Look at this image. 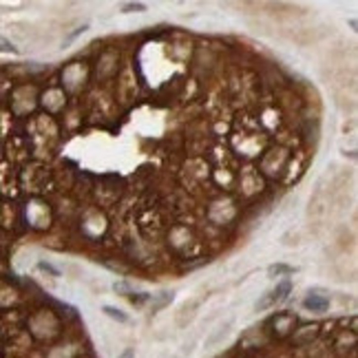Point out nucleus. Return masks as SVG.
I'll list each match as a JSON object with an SVG mask.
<instances>
[{"label":"nucleus","instance_id":"nucleus-2","mask_svg":"<svg viewBox=\"0 0 358 358\" xmlns=\"http://www.w3.org/2000/svg\"><path fill=\"white\" fill-rule=\"evenodd\" d=\"M290 287H292L290 281H281V283L276 285V290L268 294V299H270V305H272V303H279V301H283L285 296H287V292H290Z\"/></svg>","mask_w":358,"mask_h":358},{"label":"nucleus","instance_id":"nucleus-4","mask_svg":"<svg viewBox=\"0 0 358 358\" xmlns=\"http://www.w3.org/2000/svg\"><path fill=\"white\" fill-rule=\"evenodd\" d=\"M104 314L106 316H111V318H115V321H120V323L129 321V316H126L122 310H115V308H111V305H104Z\"/></svg>","mask_w":358,"mask_h":358},{"label":"nucleus","instance_id":"nucleus-6","mask_svg":"<svg viewBox=\"0 0 358 358\" xmlns=\"http://www.w3.org/2000/svg\"><path fill=\"white\" fill-rule=\"evenodd\" d=\"M292 268H287V266H272L270 268V272H290Z\"/></svg>","mask_w":358,"mask_h":358},{"label":"nucleus","instance_id":"nucleus-5","mask_svg":"<svg viewBox=\"0 0 358 358\" xmlns=\"http://www.w3.org/2000/svg\"><path fill=\"white\" fill-rule=\"evenodd\" d=\"M0 51H7V53H16V46H13L9 40H4V38H0Z\"/></svg>","mask_w":358,"mask_h":358},{"label":"nucleus","instance_id":"nucleus-7","mask_svg":"<svg viewBox=\"0 0 358 358\" xmlns=\"http://www.w3.org/2000/svg\"><path fill=\"white\" fill-rule=\"evenodd\" d=\"M120 358H135V352H133V350H126V352H124V354H122Z\"/></svg>","mask_w":358,"mask_h":358},{"label":"nucleus","instance_id":"nucleus-1","mask_svg":"<svg viewBox=\"0 0 358 358\" xmlns=\"http://www.w3.org/2000/svg\"><path fill=\"white\" fill-rule=\"evenodd\" d=\"M303 308H305V310H312V312H325V310L329 308V301L323 299V296L310 294L308 299L303 301Z\"/></svg>","mask_w":358,"mask_h":358},{"label":"nucleus","instance_id":"nucleus-3","mask_svg":"<svg viewBox=\"0 0 358 358\" xmlns=\"http://www.w3.org/2000/svg\"><path fill=\"white\" fill-rule=\"evenodd\" d=\"M228 329H230V323H225L224 327H219V329H217V332L213 334V336H210L208 341H206V347H215L217 343L221 341V338H225V334H228Z\"/></svg>","mask_w":358,"mask_h":358}]
</instances>
